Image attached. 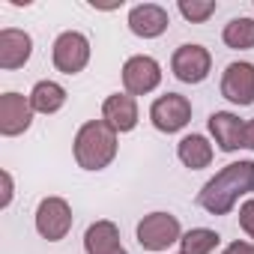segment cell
Segmentation results:
<instances>
[{
	"instance_id": "1",
	"label": "cell",
	"mask_w": 254,
	"mask_h": 254,
	"mask_svg": "<svg viewBox=\"0 0 254 254\" xmlns=\"http://www.w3.org/2000/svg\"><path fill=\"white\" fill-rule=\"evenodd\" d=\"M251 191H254V162H230L197 191V203L209 215H227L236 206V200Z\"/></svg>"
},
{
	"instance_id": "2",
	"label": "cell",
	"mask_w": 254,
	"mask_h": 254,
	"mask_svg": "<svg viewBox=\"0 0 254 254\" xmlns=\"http://www.w3.org/2000/svg\"><path fill=\"white\" fill-rule=\"evenodd\" d=\"M75 162L84 171H105L117 159V132L105 120H90L84 123L75 135Z\"/></svg>"
},
{
	"instance_id": "3",
	"label": "cell",
	"mask_w": 254,
	"mask_h": 254,
	"mask_svg": "<svg viewBox=\"0 0 254 254\" xmlns=\"http://www.w3.org/2000/svg\"><path fill=\"white\" fill-rule=\"evenodd\" d=\"M183 239L180 218L171 212H150L138 221V245L147 251H165Z\"/></svg>"
},
{
	"instance_id": "4",
	"label": "cell",
	"mask_w": 254,
	"mask_h": 254,
	"mask_svg": "<svg viewBox=\"0 0 254 254\" xmlns=\"http://www.w3.org/2000/svg\"><path fill=\"white\" fill-rule=\"evenodd\" d=\"M51 60L63 75H78L90 63V39L78 30H66L54 39Z\"/></svg>"
},
{
	"instance_id": "5",
	"label": "cell",
	"mask_w": 254,
	"mask_h": 254,
	"mask_svg": "<svg viewBox=\"0 0 254 254\" xmlns=\"http://www.w3.org/2000/svg\"><path fill=\"white\" fill-rule=\"evenodd\" d=\"M150 120L159 132L165 135H174L180 129H186V126L191 123V102L180 93H165L153 102L150 108Z\"/></svg>"
},
{
	"instance_id": "6",
	"label": "cell",
	"mask_w": 254,
	"mask_h": 254,
	"mask_svg": "<svg viewBox=\"0 0 254 254\" xmlns=\"http://www.w3.org/2000/svg\"><path fill=\"white\" fill-rule=\"evenodd\" d=\"M209 69H212V57H209V51H206L203 45H197V42L180 45V48L174 51V57H171V72H174L177 81H183V84H200V81H206Z\"/></svg>"
},
{
	"instance_id": "7",
	"label": "cell",
	"mask_w": 254,
	"mask_h": 254,
	"mask_svg": "<svg viewBox=\"0 0 254 254\" xmlns=\"http://www.w3.org/2000/svg\"><path fill=\"white\" fill-rule=\"evenodd\" d=\"M36 230L48 242H60L72 230V206L63 197H45L36 209Z\"/></svg>"
},
{
	"instance_id": "8",
	"label": "cell",
	"mask_w": 254,
	"mask_h": 254,
	"mask_svg": "<svg viewBox=\"0 0 254 254\" xmlns=\"http://www.w3.org/2000/svg\"><path fill=\"white\" fill-rule=\"evenodd\" d=\"M162 84V66L159 60L147 54H135L123 63V87L129 96H147Z\"/></svg>"
},
{
	"instance_id": "9",
	"label": "cell",
	"mask_w": 254,
	"mask_h": 254,
	"mask_svg": "<svg viewBox=\"0 0 254 254\" xmlns=\"http://www.w3.org/2000/svg\"><path fill=\"white\" fill-rule=\"evenodd\" d=\"M33 105H30V96H21V93H3L0 96V135L6 138H18L30 129L33 123Z\"/></svg>"
},
{
	"instance_id": "10",
	"label": "cell",
	"mask_w": 254,
	"mask_h": 254,
	"mask_svg": "<svg viewBox=\"0 0 254 254\" xmlns=\"http://www.w3.org/2000/svg\"><path fill=\"white\" fill-rule=\"evenodd\" d=\"M221 96L239 108L254 105V63H230L221 75Z\"/></svg>"
},
{
	"instance_id": "11",
	"label": "cell",
	"mask_w": 254,
	"mask_h": 254,
	"mask_svg": "<svg viewBox=\"0 0 254 254\" xmlns=\"http://www.w3.org/2000/svg\"><path fill=\"white\" fill-rule=\"evenodd\" d=\"M33 54V39L27 30L18 27H3L0 30V69H21Z\"/></svg>"
},
{
	"instance_id": "12",
	"label": "cell",
	"mask_w": 254,
	"mask_h": 254,
	"mask_svg": "<svg viewBox=\"0 0 254 254\" xmlns=\"http://www.w3.org/2000/svg\"><path fill=\"white\" fill-rule=\"evenodd\" d=\"M209 132H212L221 153H236L245 147V123L230 111L209 114Z\"/></svg>"
},
{
	"instance_id": "13",
	"label": "cell",
	"mask_w": 254,
	"mask_h": 254,
	"mask_svg": "<svg viewBox=\"0 0 254 254\" xmlns=\"http://www.w3.org/2000/svg\"><path fill=\"white\" fill-rule=\"evenodd\" d=\"M102 120L111 126L117 135L132 132L138 126V102L129 93H111L102 105Z\"/></svg>"
},
{
	"instance_id": "14",
	"label": "cell",
	"mask_w": 254,
	"mask_h": 254,
	"mask_svg": "<svg viewBox=\"0 0 254 254\" xmlns=\"http://www.w3.org/2000/svg\"><path fill=\"white\" fill-rule=\"evenodd\" d=\"M171 18H168V9L159 6V3H141L129 12V30L141 39H156L168 30Z\"/></svg>"
},
{
	"instance_id": "15",
	"label": "cell",
	"mask_w": 254,
	"mask_h": 254,
	"mask_svg": "<svg viewBox=\"0 0 254 254\" xmlns=\"http://www.w3.org/2000/svg\"><path fill=\"white\" fill-rule=\"evenodd\" d=\"M120 230L114 221H93L84 233V251L87 254H114L120 251Z\"/></svg>"
},
{
	"instance_id": "16",
	"label": "cell",
	"mask_w": 254,
	"mask_h": 254,
	"mask_svg": "<svg viewBox=\"0 0 254 254\" xmlns=\"http://www.w3.org/2000/svg\"><path fill=\"white\" fill-rule=\"evenodd\" d=\"M177 156L186 168L191 171H200L212 162V144L203 138V135H186L180 144H177Z\"/></svg>"
},
{
	"instance_id": "17",
	"label": "cell",
	"mask_w": 254,
	"mask_h": 254,
	"mask_svg": "<svg viewBox=\"0 0 254 254\" xmlns=\"http://www.w3.org/2000/svg\"><path fill=\"white\" fill-rule=\"evenodd\" d=\"M30 105L36 114H57L63 105H66V90L57 84V81H39L33 90H30Z\"/></svg>"
},
{
	"instance_id": "18",
	"label": "cell",
	"mask_w": 254,
	"mask_h": 254,
	"mask_svg": "<svg viewBox=\"0 0 254 254\" xmlns=\"http://www.w3.org/2000/svg\"><path fill=\"white\" fill-rule=\"evenodd\" d=\"M224 45L233 51H248L254 48V18H230L221 33Z\"/></svg>"
},
{
	"instance_id": "19",
	"label": "cell",
	"mask_w": 254,
	"mask_h": 254,
	"mask_svg": "<svg viewBox=\"0 0 254 254\" xmlns=\"http://www.w3.org/2000/svg\"><path fill=\"white\" fill-rule=\"evenodd\" d=\"M218 242H221V236L215 230H209V227H191L180 239V245H183L180 254H212V248Z\"/></svg>"
},
{
	"instance_id": "20",
	"label": "cell",
	"mask_w": 254,
	"mask_h": 254,
	"mask_svg": "<svg viewBox=\"0 0 254 254\" xmlns=\"http://www.w3.org/2000/svg\"><path fill=\"white\" fill-rule=\"evenodd\" d=\"M215 0H180V15L191 24H203L209 15H215Z\"/></svg>"
},
{
	"instance_id": "21",
	"label": "cell",
	"mask_w": 254,
	"mask_h": 254,
	"mask_svg": "<svg viewBox=\"0 0 254 254\" xmlns=\"http://www.w3.org/2000/svg\"><path fill=\"white\" fill-rule=\"evenodd\" d=\"M239 227L248 233V239H254V197H248L239 206Z\"/></svg>"
},
{
	"instance_id": "22",
	"label": "cell",
	"mask_w": 254,
	"mask_h": 254,
	"mask_svg": "<svg viewBox=\"0 0 254 254\" xmlns=\"http://www.w3.org/2000/svg\"><path fill=\"white\" fill-rule=\"evenodd\" d=\"M221 254H254V242H242V239H236V242H230Z\"/></svg>"
},
{
	"instance_id": "23",
	"label": "cell",
	"mask_w": 254,
	"mask_h": 254,
	"mask_svg": "<svg viewBox=\"0 0 254 254\" xmlns=\"http://www.w3.org/2000/svg\"><path fill=\"white\" fill-rule=\"evenodd\" d=\"M0 180H3V197H0V206H9L12 203V177H9V171L0 174Z\"/></svg>"
},
{
	"instance_id": "24",
	"label": "cell",
	"mask_w": 254,
	"mask_h": 254,
	"mask_svg": "<svg viewBox=\"0 0 254 254\" xmlns=\"http://www.w3.org/2000/svg\"><path fill=\"white\" fill-rule=\"evenodd\" d=\"M245 150H254V120L245 123Z\"/></svg>"
},
{
	"instance_id": "25",
	"label": "cell",
	"mask_w": 254,
	"mask_h": 254,
	"mask_svg": "<svg viewBox=\"0 0 254 254\" xmlns=\"http://www.w3.org/2000/svg\"><path fill=\"white\" fill-rule=\"evenodd\" d=\"M114 254H129V251H126V248H120V251H114Z\"/></svg>"
}]
</instances>
